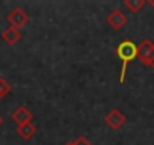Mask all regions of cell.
<instances>
[{
    "label": "cell",
    "mask_w": 154,
    "mask_h": 145,
    "mask_svg": "<svg viewBox=\"0 0 154 145\" xmlns=\"http://www.w3.org/2000/svg\"><path fill=\"white\" fill-rule=\"evenodd\" d=\"M74 143H75V145H92L85 136H79V137L74 140Z\"/></svg>",
    "instance_id": "obj_11"
},
{
    "label": "cell",
    "mask_w": 154,
    "mask_h": 145,
    "mask_svg": "<svg viewBox=\"0 0 154 145\" xmlns=\"http://www.w3.org/2000/svg\"><path fill=\"white\" fill-rule=\"evenodd\" d=\"M11 119L17 124V127H18V125H24V124H27V122H32V112H30L26 106H20V107H17V109L12 112Z\"/></svg>",
    "instance_id": "obj_6"
},
{
    "label": "cell",
    "mask_w": 154,
    "mask_h": 145,
    "mask_svg": "<svg viewBox=\"0 0 154 145\" xmlns=\"http://www.w3.org/2000/svg\"><path fill=\"white\" fill-rule=\"evenodd\" d=\"M2 38H3V41H5L6 44L14 45V44H17V42L21 39V32H20V29H15V27L9 26L6 30H3Z\"/></svg>",
    "instance_id": "obj_7"
},
{
    "label": "cell",
    "mask_w": 154,
    "mask_h": 145,
    "mask_svg": "<svg viewBox=\"0 0 154 145\" xmlns=\"http://www.w3.org/2000/svg\"><path fill=\"white\" fill-rule=\"evenodd\" d=\"M115 54L118 56V59L122 60V66H121V72H119V83H124L128 62H131L134 57H137V45H134V42L130 39H124L116 45Z\"/></svg>",
    "instance_id": "obj_1"
},
{
    "label": "cell",
    "mask_w": 154,
    "mask_h": 145,
    "mask_svg": "<svg viewBox=\"0 0 154 145\" xmlns=\"http://www.w3.org/2000/svg\"><path fill=\"white\" fill-rule=\"evenodd\" d=\"M11 85L3 79V77H0V98L2 97H5V95H8L9 92H11Z\"/></svg>",
    "instance_id": "obj_10"
},
{
    "label": "cell",
    "mask_w": 154,
    "mask_h": 145,
    "mask_svg": "<svg viewBox=\"0 0 154 145\" xmlns=\"http://www.w3.org/2000/svg\"><path fill=\"white\" fill-rule=\"evenodd\" d=\"M137 59L143 65H149L154 59V42L151 39H143L137 45Z\"/></svg>",
    "instance_id": "obj_2"
},
{
    "label": "cell",
    "mask_w": 154,
    "mask_h": 145,
    "mask_svg": "<svg viewBox=\"0 0 154 145\" xmlns=\"http://www.w3.org/2000/svg\"><path fill=\"white\" fill-rule=\"evenodd\" d=\"M148 3H149L151 8H154V0H148Z\"/></svg>",
    "instance_id": "obj_12"
},
{
    "label": "cell",
    "mask_w": 154,
    "mask_h": 145,
    "mask_svg": "<svg viewBox=\"0 0 154 145\" xmlns=\"http://www.w3.org/2000/svg\"><path fill=\"white\" fill-rule=\"evenodd\" d=\"M106 21H107V24H110L112 29L119 30V29H122V27L127 24V17H125V14H124L122 11L113 9V11L107 15Z\"/></svg>",
    "instance_id": "obj_5"
},
{
    "label": "cell",
    "mask_w": 154,
    "mask_h": 145,
    "mask_svg": "<svg viewBox=\"0 0 154 145\" xmlns=\"http://www.w3.org/2000/svg\"><path fill=\"white\" fill-rule=\"evenodd\" d=\"M8 21L12 27L20 29L23 26H26L29 23V15L27 12H24V9L21 8H14L9 14H8Z\"/></svg>",
    "instance_id": "obj_3"
},
{
    "label": "cell",
    "mask_w": 154,
    "mask_h": 145,
    "mask_svg": "<svg viewBox=\"0 0 154 145\" xmlns=\"http://www.w3.org/2000/svg\"><path fill=\"white\" fill-rule=\"evenodd\" d=\"M17 133H18V136H20L21 139L29 140V139H32V137L35 136L36 127L33 125V122H27V124H24V125H18V127H17Z\"/></svg>",
    "instance_id": "obj_8"
},
{
    "label": "cell",
    "mask_w": 154,
    "mask_h": 145,
    "mask_svg": "<svg viewBox=\"0 0 154 145\" xmlns=\"http://www.w3.org/2000/svg\"><path fill=\"white\" fill-rule=\"evenodd\" d=\"M65 145H75V143H74V142H66Z\"/></svg>",
    "instance_id": "obj_14"
},
{
    "label": "cell",
    "mask_w": 154,
    "mask_h": 145,
    "mask_svg": "<svg viewBox=\"0 0 154 145\" xmlns=\"http://www.w3.org/2000/svg\"><path fill=\"white\" fill-rule=\"evenodd\" d=\"M149 66H152V68H154V59L151 60V63H149Z\"/></svg>",
    "instance_id": "obj_15"
},
{
    "label": "cell",
    "mask_w": 154,
    "mask_h": 145,
    "mask_svg": "<svg viewBox=\"0 0 154 145\" xmlns=\"http://www.w3.org/2000/svg\"><path fill=\"white\" fill-rule=\"evenodd\" d=\"M145 0H124V5H125V8L130 11V12H133V14H136V12H139L143 6H145Z\"/></svg>",
    "instance_id": "obj_9"
},
{
    "label": "cell",
    "mask_w": 154,
    "mask_h": 145,
    "mask_svg": "<svg viewBox=\"0 0 154 145\" xmlns=\"http://www.w3.org/2000/svg\"><path fill=\"white\" fill-rule=\"evenodd\" d=\"M104 122H106L110 128L118 130V128H121V127L125 124V115H124L121 110H118V109H112V110L104 116Z\"/></svg>",
    "instance_id": "obj_4"
},
{
    "label": "cell",
    "mask_w": 154,
    "mask_h": 145,
    "mask_svg": "<svg viewBox=\"0 0 154 145\" xmlns=\"http://www.w3.org/2000/svg\"><path fill=\"white\" fill-rule=\"evenodd\" d=\"M3 124V118H2V115H0V125Z\"/></svg>",
    "instance_id": "obj_13"
}]
</instances>
